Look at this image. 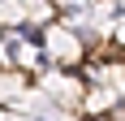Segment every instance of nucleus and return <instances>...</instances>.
I'll use <instances>...</instances> for the list:
<instances>
[{
	"mask_svg": "<svg viewBox=\"0 0 125 121\" xmlns=\"http://www.w3.org/2000/svg\"><path fill=\"white\" fill-rule=\"evenodd\" d=\"M43 52H48L52 65L78 69V65L86 60L91 43L82 39V30H78V26H69L65 17H52V22H43Z\"/></svg>",
	"mask_w": 125,
	"mask_h": 121,
	"instance_id": "obj_1",
	"label": "nucleus"
}]
</instances>
